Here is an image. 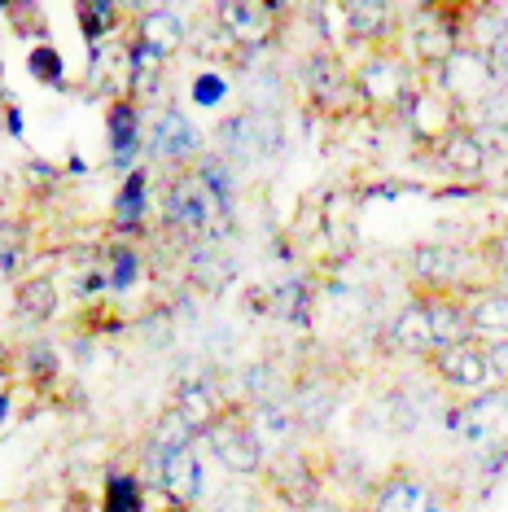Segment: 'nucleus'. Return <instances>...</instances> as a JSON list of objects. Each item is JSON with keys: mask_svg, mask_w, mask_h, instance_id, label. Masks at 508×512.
<instances>
[{"mask_svg": "<svg viewBox=\"0 0 508 512\" xmlns=\"http://www.w3.org/2000/svg\"><path fill=\"white\" fill-rule=\"evenodd\" d=\"M412 294H460L473 298L478 289L491 285V276H473L482 263L478 250H460V246H443V241H425L412 250Z\"/></svg>", "mask_w": 508, "mask_h": 512, "instance_id": "obj_1", "label": "nucleus"}, {"mask_svg": "<svg viewBox=\"0 0 508 512\" xmlns=\"http://www.w3.org/2000/svg\"><path fill=\"white\" fill-rule=\"evenodd\" d=\"M355 92H360V110L368 114H403L412 101V71L399 53L377 49L373 57H364L360 71H355Z\"/></svg>", "mask_w": 508, "mask_h": 512, "instance_id": "obj_2", "label": "nucleus"}, {"mask_svg": "<svg viewBox=\"0 0 508 512\" xmlns=\"http://www.w3.org/2000/svg\"><path fill=\"white\" fill-rule=\"evenodd\" d=\"M447 421L473 451H508V386L469 394Z\"/></svg>", "mask_w": 508, "mask_h": 512, "instance_id": "obj_3", "label": "nucleus"}, {"mask_svg": "<svg viewBox=\"0 0 508 512\" xmlns=\"http://www.w3.org/2000/svg\"><path fill=\"white\" fill-rule=\"evenodd\" d=\"M434 84L443 88L460 110H469V106L478 110L482 101H487L491 92L504 84V79H500V71H495V62H491L487 49H478V44H460V49L443 62V71L434 75Z\"/></svg>", "mask_w": 508, "mask_h": 512, "instance_id": "obj_4", "label": "nucleus"}, {"mask_svg": "<svg viewBox=\"0 0 508 512\" xmlns=\"http://www.w3.org/2000/svg\"><path fill=\"white\" fill-rule=\"evenodd\" d=\"M163 211H167V228L171 232H184V237H215V228L224 224L228 202H219V197L202 184L198 171H193V176H180L167 189Z\"/></svg>", "mask_w": 508, "mask_h": 512, "instance_id": "obj_5", "label": "nucleus"}, {"mask_svg": "<svg viewBox=\"0 0 508 512\" xmlns=\"http://www.w3.org/2000/svg\"><path fill=\"white\" fill-rule=\"evenodd\" d=\"M206 442H211L215 460L237 477H254V473H263V464H268V447H263V438L254 434L246 407H228V412L215 421L211 434H206Z\"/></svg>", "mask_w": 508, "mask_h": 512, "instance_id": "obj_6", "label": "nucleus"}, {"mask_svg": "<svg viewBox=\"0 0 508 512\" xmlns=\"http://www.w3.org/2000/svg\"><path fill=\"white\" fill-rule=\"evenodd\" d=\"M425 364H430L438 386L452 390L456 399L491 390V368H487V346H482V337H465V342L438 346Z\"/></svg>", "mask_w": 508, "mask_h": 512, "instance_id": "obj_7", "label": "nucleus"}, {"mask_svg": "<svg viewBox=\"0 0 508 512\" xmlns=\"http://www.w3.org/2000/svg\"><path fill=\"white\" fill-rule=\"evenodd\" d=\"M460 114H465V110H460L456 101L447 97V92L438 88V84H421L417 92H412L408 110H403V123H408V136H412V141L434 154V149L443 145L460 123H465Z\"/></svg>", "mask_w": 508, "mask_h": 512, "instance_id": "obj_8", "label": "nucleus"}, {"mask_svg": "<svg viewBox=\"0 0 508 512\" xmlns=\"http://www.w3.org/2000/svg\"><path fill=\"white\" fill-rule=\"evenodd\" d=\"M307 97L325 114H351L360 110V92H355V75L338 62V53H311L303 66Z\"/></svg>", "mask_w": 508, "mask_h": 512, "instance_id": "obj_9", "label": "nucleus"}, {"mask_svg": "<svg viewBox=\"0 0 508 512\" xmlns=\"http://www.w3.org/2000/svg\"><path fill=\"white\" fill-rule=\"evenodd\" d=\"M219 149L237 162H259V158H272L281 149V127H276L272 114L263 110H246V114H233V119L219 123Z\"/></svg>", "mask_w": 508, "mask_h": 512, "instance_id": "obj_10", "label": "nucleus"}, {"mask_svg": "<svg viewBox=\"0 0 508 512\" xmlns=\"http://www.w3.org/2000/svg\"><path fill=\"white\" fill-rule=\"evenodd\" d=\"M263 482H268V491L294 512H307L320 499V473L303 451H281L276 460H268L263 464Z\"/></svg>", "mask_w": 508, "mask_h": 512, "instance_id": "obj_11", "label": "nucleus"}, {"mask_svg": "<svg viewBox=\"0 0 508 512\" xmlns=\"http://www.w3.org/2000/svg\"><path fill=\"white\" fill-rule=\"evenodd\" d=\"M219 27L241 49H263V44L276 40L281 18L263 0H219Z\"/></svg>", "mask_w": 508, "mask_h": 512, "instance_id": "obj_12", "label": "nucleus"}, {"mask_svg": "<svg viewBox=\"0 0 508 512\" xmlns=\"http://www.w3.org/2000/svg\"><path fill=\"white\" fill-rule=\"evenodd\" d=\"M412 57H417L421 71L438 75L443 71V62L460 49V22H452L447 14H438V9H421L417 22H412Z\"/></svg>", "mask_w": 508, "mask_h": 512, "instance_id": "obj_13", "label": "nucleus"}, {"mask_svg": "<svg viewBox=\"0 0 508 512\" xmlns=\"http://www.w3.org/2000/svg\"><path fill=\"white\" fill-rule=\"evenodd\" d=\"M390 346H395L399 355H412V359H430L438 351L430 302L417 298V294H412V302H403L399 316L390 320Z\"/></svg>", "mask_w": 508, "mask_h": 512, "instance_id": "obj_14", "label": "nucleus"}, {"mask_svg": "<svg viewBox=\"0 0 508 512\" xmlns=\"http://www.w3.org/2000/svg\"><path fill=\"white\" fill-rule=\"evenodd\" d=\"M373 512H443V499H438V486L425 482L417 473H395L381 482V491L373 499Z\"/></svg>", "mask_w": 508, "mask_h": 512, "instance_id": "obj_15", "label": "nucleus"}, {"mask_svg": "<svg viewBox=\"0 0 508 512\" xmlns=\"http://www.w3.org/2000/svg\"><path fill=\"white\" fill-rule=\"evenodd\" d=\"M434 158H438V167H443L447 176L478 180L482 171H487V162H491V149H487V141H482V132H473L469 123H460L456 132L434 149Z\"/></svg>", "mask_w": 508, "mask_h": 512, "instance_id": "obj_16", "label": "nucleus"}, {"mask_svg": "<svg viewBox=\"0 0 508 512\" xmlns=\"http://www.w3.org/2000/svg\"><path fill=\"white\" fill-rule=\"evenodd\" d=\"M171 412L180 416L184 425L193 429V438H206L215 429V421L228 412V403L219 399V390L211 381H184L176 390V403H171Z\"/></svg>", "mask_w": 508, "mask_h": 512, "instance_id": "obj_17", "label": "nucleus"}, {"mask_svg": "<svg viewBox=\"0 0 508 512\" xmlns=\"http://www.w3.org/2000/svg\"><path fill=\"white\" fill-rule=\"evenodd\" d=\"M158 482H163V491L171 495V504H180V508H189L193 499L202 495V464L193 456L189 442L158 456Z\"/></svg>", "mask_w": 508, "mask_h": 512, "instance_id": "obj_18", "label": "nucleus"}, {"mask_svg": "<svg viewBox=\"0 0 508 512\" xmlns=\"http://www.w3.org/2000/svg\"><path fill=\"white\" fill-rule=\"evenodd\" d=\"M355 40L364 44H386L395 36V5L390 0H333Z\"/></svg>", "mask_w": 508, "mask_h": 512, "instance_id": "obj_19", "label": "nucleus"}, {"mask_svg": "<svg viewBox=\"0 0 508 512\" xmlns=\"http://www.w3.org/2000/svg\"><path fill=\"white\" fill-rule=\"evenodd\" d=\"M198 127L189 123V114H180V110H163L158 114V123H154V154L158 158H167V162H184V158H193L198 154Z\"/></svg>", "mask_w": 508, "mask_h": 512, "instance_id": "obj_20", "label": "nucleus"}, {"mask_svg": "<svg viewBox=\"0 0 508 512\" xmlns=\"http://www.w3.org/2000/svg\"><path fill=\"white\" fill-rule=\"evenodd\" d=\"M250 412V425H254V434L263 438V447H281L285 451V442L294 438V429H298V412L294 407H281L276 399H259V403H250L246 407Z\"/></svg>", "mask_w": 508, "mask_h": 512, "instance_id": "obj_21", "label": "nucleus"}, {"mask_svg": "<svg viewBox=\"0 0 508 512\" xmlns=\"http://www.w3.org/2000/svg\"><path fill=\"white\" fill-rule=\"evenodd\" d=\"M469 324H473V337H508V298L500 294L495 285L478 289L469 298Z\"/></svg>", "mask_w": 508, "mask_h": 512, "instance_id": "obj_22", "label": "nucleus"}, {"mask_svg": "<svg viewBox=\"0 0 508 512\" xmlns=\"http://www.w3.org/2000/svg\"><path fill=\"white\" fill-rule=\"evenodd\" d=\"M141 44L154 53L171 57L184 44V22L180 14H171V9H149V14L141 18Z\"/></svg>", "mask_w": 508, "mask_h": 512, "instance_id": "obj_23", "label": "nucleus"}, {"mask_svg": "<svg viewBox=\"0 0 508 512\" xmlns=\"http://www.w3.org/2000/svg\"><path fill=\"white\" fill-rule=\"evenodd\" d=\"M136 141H141V132H136V110L119 101V106H110V149L119 162H132L136 154Z\"/></svg>", "mask_w": 508, "mask_h": 512, "instance_id": "obj_24", "label": "nucleus"}, {"mask_svg": "<svg viewBox=\"0 0 508 512\" xmlns=\"http://www.w3.org/2000/svg\"><path fill=\"white\" fill-rule=\"evenodd\" d=\"M145 189H149V176L145 171H132L119 193V202H114V219H119L123 228H136L145 219Z\"/></svg>", "mask_w": 508, "mask_h": 512, "instance_id": "obj_25", "label": "nucleus"}, {"mask_svg": "<svg viewBox=\"0 0 508 512\" xmlns=\"http://www.w3.org/2000/svg\"><path fill=\"white\" fill-rule=\"evenodd\" d=\"M18 307H22V316H31V320H49L53 311H57V289L53 281H27L18 289Z\"/></svg>", "mask_w": 508, "mask_h": 512, "instance_id": "obj_26", "label": "nucleus"}, {"mask_svg": "<svg viewBox=\"0 0 508 512\" xmlns=\"http://www.w3.org/2000/svg\"><path fill=\"white\" fill-rule=\"evenodd\" d=\"M75 9H79V22H84L88 40L106 36V31L114 27V0H75Z\"/></svg>", "mask_w": 508, "mask_h": 512, "instance_id": "obj_27", "label": "nucleus"}, {"mask_svg": "<svg viewBox=\"0 0 508 512\" xmlns=\"http://www.w3.org/2000/svg\"><path fill=\"white\" fill-rule=\"evenodd\" d=\"M478 254L487 263V272H508V224H500L495 232L478 241Z\"/></svg>", "mask_w": 508, "mask_h": 512, "instance_id": "obj_28", "label": "nucleus"}, {"mask_svg": "<svg viewBox=\"0 0 508 512\" xmlns=\"http://www.w3.org/2000/svg\"><path fill=\"white\" fill-rule=\"evenodd\" d=\"M136 504H141V499H136V482L127 473H114L110 477V512H136Z\"/></svg>", "mask_w": 508, "mask_h": 512, "instance_id": "obj_29", "label": "nucleus"}, {"mask_svg": "<svg viewBox=\"0 0 508 512\" xmlns=\"http://www.w3.org/2000/svg\"><path fill=\"white\" fill-rule=\"evenodd\" d=\"M487 368H491V386H508V337H487Z\"/></svg>", "mask_w": 508, "mask_h": 512, "instance_id": "obj_30", "label": "nucleus"}, {"mask_svg": "<svg viewBox=\"0 0 508 512\" xmlns=\"http://www.w3.org/2000/svg\"><path fill=\"white\" fill-rule=\"evenodd\" d=\"M31 71H36L44 84H57V79H62V62H57V53L49 49V44L31 53Z\"/></svg>", "mask_w": 508, "mask_h": 512, "instance_id": "obj_31", "label": "nucleus"}, {"mask_svg": "<svg viewBox=\"0 0 508 512\" xmlns=\"http://www.w3.org/2000/svg\"><path fill=\"white\" fill-rule=\"evenodd\" d=\"M487 53H491V62H495V71H500V79H508V18H500V27H495V36L487 44Z\"/></svg>", "mask_w": 508, "mask_h": 512, "instance_id": "obj_32", "label": "nucleus"}, {"mask_svg": "<svg viewBox=\"0 0 508 512\" xmlns=\"http://www.w3.org/2000/svg\"><path fill=\"white\" fill-rule=\"evenodd\" d=\"M110 259H114V276H110V285H114V289L132 285V276H136V254H132V250H110Z\"/></svg>", "mask_w": 508, "mask_h": 512, "instance_id": "obj_33", "label": "nucleus"}, {"mask_svg": "<svg viewBox=\"0 0 508 512\" xmlns=\"http://www.w3.org/2000/svg\"><path fill=\"white\" fill-rule=\"evenodd\" d=\"M421 9H438V14H447L452 22H460V9H465V0H421Z\"/></svg>", "mask_w": 508, "mask_h": 512, "instance_id": "obj_34", "label": "nucleus"}, {"mask_svg": "<svg viewBox=\"0 0 508 512\" xmlns=\"http://www.w3.org/2000/svg\"><path fill=\"white\" fill-rule=\"evenodd\" d=\"M219 92H224V84H219V79H198V101H206V106H211V101H219Z\"/></svg>", "mask_w": 508, "mask_h": 512, "instance_id": "obj_35", "label": "nucleus"}, {"mask_svg": "<svg viewBox=\"0 0 508 512\" xmlns=\"http://www.w3.org/2000/svg\"><path fill=\"white\" fill-rule=\"evenodd\" d=\"M263 5H268V9H272V14H276V18H290V14H294V9H298V0H263Z\"/></svg>", "mask_w": 508, "mask_h": 512, "instance_id": "obj_36", "label": "nucleus"}, {"mask_svg": "<svg viewBox=\"0 0 508 512\" xmlns=\"http://www.w3.org/2000/svg\"><path fill=\"white\" fill-rule=\"evenodd\" d=\"M491 285H495V289H500V294L508 298V272H491Z\"/></svg>", "mask_w": 508, "mask_h": 512, "instance_id": "obj_37", "label": "nucleus"}, {"mask_svg": "<svg viewBox=\"0 0 508 512\" xmlns=\"http://www.w3.org/2000/svg\"><path fill=\"white\" fill-rule=\"evenodd\" d=\"M127 5H136V9H145V5H149V0H127Z\"/></svg>", "mask_w": 508, "mask_h": 512, "instance_id": "obj_38", "label": "nucleus"}, {"mask_svg": "<svg viewBox=\"0 0 508 512\" xmlns=\"http://www.w3.org/2000/svg\"><path fill=\"white\" fill-rule=\"evenodd\" d=\"M504 184H508V167H504Z\"/></svg>", "mask_w": 508, "mask_h": 512, "instance_id": "obj_39", "label": "nucleus"}]
</instances>
